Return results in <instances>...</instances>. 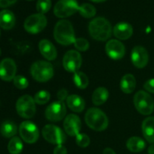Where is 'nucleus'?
Here are the masks:
<instances>
[{"label": "nucleus", "mask_w": 154, "mask_h": 154, "mask_svg": "<svg viewBox=\"0 0 154 154\" xmlns=\"http://www.w3.org/2000/svg\"><path fill=\"white\" fill-rule=\"evenodd\" d=\"M17 0H0V7L7 8L14 4Z\"/></svg>", "instance_id": "e433bc0d"}, {"label": "nucleus", "mask_w": 154, "mask_h": 154, "mask_svg": "<svg viewBox=\"0 0 154 154\" xmlns=\"http://www.w3.org/2000/svg\"><path fill=\"white\" fill-rule=\"evenodd\" d=\"M66 103L70 110L76 113L82 112L85 108V102L84 99L75 94L68 96L66 99Z\"/></svg>", "instance_id": "aec40b11"}, {"label": "nucleus", "mask_w": 154, "mask_h": 154, "mask_svg": "<svg viewBox=\"0 0 154 154\" xmlns=\"http://www.w3.org/2000/svg\"><path fill=\"white\" fill-rule=\"evenodd\" d=\"M134 105L142 115H150L154 111V100L147 92L140 90L134 96Z\"/></svg>", "instance_id": "39448f33"}, {"label": "nucleus", "mask_w": 154, "mask_h": 154, "mask_svg": "<svg viewBox=\"0 0 154 154\" xmlns=\"http://www.w3.org/2000/svg\"><path fill=\"white\" fill-rule=\"evenodd\" d=\"M30 73L33 79L38 82H47L54 76V68L50 63L43 60L36 61L30 68Z\"/></svg>", "instance_id": "20e7f679"}, {"label": "nucleus", "mask_w": 154, "mask_h": 154, "mask_svg": "<svg viewBox=\"0 0 154 154\" xmlns=\"http://www.w3.org/2000/svg\"><path fill=\"white\" fill-rule=\"evenodd\" d=\"M0 56H1V49H0Z\"/></svg>", "instance_id": "a19ab883"}, {"label": "nucleus", "mask_w": 154, "mask_h": 154, "mask_svg": "<svg viewBox=\"0 0 154 154\" xmlns=\"http://www.w3.org/2000/svg\"><path fill=\"white\" fill-rule=\"evenodd\" d=\"M142 132L148 142L154 144V117H147L143 121Z\"/></svg>", "instance_id": "412c9836"}, {"label": "nucleus", "mask_w": 154, "mask_h": 154, "mask_svg": "<svg viewBox=\"0 0 154 154\" xmlns=\"http://www.w3.org/2000/svg\"><path fill=\"white\" fill-rule=\"evenodd\" d=\"M51 99V94L49 92L45 91V90H41L38 92L34 96L35 102L38 105H45L48 103Z\"/></svg>", "instance_id": "c85d7f7f"}, {"label": "nucleus", "mask_w": 154, "mask_h": 154, "mask_svg": "<svg viewBox=\"0 0 154 154\" xmlns=\"http://www.w3.org/2000/svg\"><path fill=\"white\" fill-rule=\"evenodd\" d=\"M28 1H32V0H28Z\"/></svg>", "instance_id": "79ce46f5"}, {"label": "nucleus", "mask_w": 154, "mask_h": 154, "mask_svg": "<svg viewBox=\"0 0 154 154\" xmlns=\"http://www.w3.org/2000/svg\"><path fill=\"white\" fill-rule=\"evenodd\" d=\"M120 89L122 91L126 94H130L135 90L136 87V80L133 75L126 74L120 81Z\"/></svg>", "instance_id": "4be33fe9"}, {"label": "nucleus", "mask_w": 154, "mask_h": 154, "mask_svg": "<svg viewBox=\"0 0 154 154\" xmlns=\"http://www.w3.org/2000/svg\"><path fill=\"white\" fill-rule=\"evenodd\" d=\"M17 128L16 124L11 120L3 122L0 127V132L5 138H12L16 135Z\"/></svg>", "instance_id": "393cba45"}, {"label": "nucleus", "mask_w": 154, "mask_h": 154, "mask_svg": "<svg viewBox=\"0 0 154 154\" xmlns=\"http://www.w3.org/2000/svg\"><path fill=\"white\" fill-rule=\"evenodd\" d=\"M20 135L27 144L36 142L39 138V130L32 122L26 120L21 123L19 127Z\"/></svg>", "instance_id": "9d476101"}, {"label": "nucleus", "mask_w": 154, "mask_h": 154, "mask_svg": "<svg viewBox=\"0 0 154 154\" xmlns=\"http://www.w3.org/2000/svg\"><path fill=\"white\" fill-rule=\"evenodd\" d=\"M68 96H68V91L66 90H64V89L60 90L57 93V98L59 99V100L62 101V102H63L65 99H67Z\"/></svg>", "instance_id": "c9c22d12"}, {"label": "nucleus", "mask_w": 154, "mask_h": 154, "mask_svg": "<svg viewBox=\"0 0 154 154\" xmlns=\"http://www.w3.org/2000/svg\"><path fill=\"white\" fill-rule=\"evenodd\" d=\"M73 81L75 86L79 89L84 90L89 85V79L87 75L81 72H77L74 73Z\"/></svg>", "instance_id": "bb28decb"}, {"label": "nucleus", "mask_w": 154, "mask_h": 154, "mask_svg": "<svg viewBox=\"0 0 154 154\" xmlns=\"http://www.w3.org/2000/svg\"><path fill=\"white\" fill-rule=\"evenodd\" d=\"M16 110L21 117L30 119L35 114V102L34 99L29 95H24L18 99L16 103Z\"/></svg>", "instance_id": "423d86ee"}, {"label": "nucleus", "mask_w": 154, "mask_h": 154, "mask_svg": "<svg viewBox=\"0 0 154 154\" xmlns=\"http://www.w3.org/2000/svg\"><path fill=\"white\" fill-rule=\"evenodd\" d=\"M74 45H75V48L80 51H86L90 48V44H89L88 41L83 38H78L75 39Z\"/></svg>", "instance_id": "2f4dec72"}, {"label": "nucleus", "mask_w": 154, "mask_h": 154, "mask_svg": "<svg viewBox=\"0 0 154 154\" xmlns=\"http://www.w3.org/2000/svg\"><path fill=\"white\" fill-rule=\"evenodd\" d=\"M54 35L55 40L62 45L74 44L76 39L73 26L66 20H62L57 23L54 27Z\"/></svg>", "instance_id": "f03ea898"}, {"label": "nucleus", "mask_w": 154, "mask_h": 154, "mask_svg": "<svg viewBox=\"0 0 154 154\" xmlns=\"http://www.w3.org/2000/svg\"><path fill=\"white\" fill-rule=\"evenodd\" d=\"M80 14L85 18H91L96 14V9L93 5L90 3H84L79 6L78 9Z\"/></svg>", "instance_id": "cd10ccee"}, {"label": "nucleus", "mask_w": 154, "mask_h": 154, "mask_svg": "<svg viewBox=\"0 0 154 154\" xmlns=\"http://www.w3.org/2000/svg\"><path fill=\"white\" fill-rule=\"evenodd\" d=\"M105 51L108 57L114 60H121L126 54V48L121 42L112 39L107 42Z\"/></svg>", "instance_id": "ddd939ff"}, {"label": "nucleus", "mask_w": 154, "mask_h": 154, "mask_svg": "<svg viewBox=\"0 0 154 154\" xmlns=\"http://www.w3.org/2000/svg\"><path fill=\"white\" fill-rule=\"evenodd\" d=\"M109 93L105 87H99L93 92L92 96L93 103L96 105H101L105 103L108 99Z\"/></svg>", "instance_id": "b1692460"}, {"label": "nucleus", "mask_w": 154, "mask_h": 154, "mask_svg": "<svg viewBox=\"0 0 154 154\" xmlns=\"http://www.w3.org/2000/svg\"><path fill=\"white\" fill-rule=\"evenodd\" d=\"M76 143L79 147H87L90 145V139L86 134H78L76 136Z\"/></svg>", "instance_id": "473e14b6"}, {"label": "nucleus", "mask_w": 154, "mask_h": 154, "mask_svg": "<svg viewBox=\"0 0 154 154\" xmlns=\"http://www.w3.org/2000/svg\"><path fill=\"white\" fill-rule=\"evenodd\" d=\"M38 48L42 55L46 60L49 61H53L56 60L57 57V51L55 46L47 39H43L40 41L38 44Z\"/></svg>", "instance_id": "f3484780"}, {"label": "nucleus", "mask_w": 154, "mask_h": 154, "mask_svg": "<svg viewBox=\"0 0 154 154\" xmlns=\"http://www.w3.org/2000/svg\"><path fill=\"white\" fill-rule=\"evenodd\" d=\"M54 154H67V150L63 144L57 145L54 150Z\"/></svg>", "instance_id": "f704fd0d"}, {"label": "nucleus", "mask_w": 154, "mask_h": 154, "mask_svg": "<svg viewBox=\"0 0 154 154\" xmlns=\"http://www.w3.org/2000/svg\"><path fill=\"white\" fill-rule=\"evenodd\" d=\"M42 135L48 142L60 145L66 141V137L60 128L54 125H46L42 129Z\"/></svg>", "instance_id": "1a4fd4ad"}, {"label": "nucleus", "mask_w": 154, "mask_h": 154, "mask_svg": "<svg viewBox=\"0 0 154 154\" xmlns=\"http://www.w3.org/2000/svg\"><path fill=\"white\" fill-rule=\"evenodd\" d=\"M51 5H52L51 0H38L37 4H36V9L38 13L44 14L49 11Z\"/></svg>", "instance_id": "c756f323"}, {"label": "nucleus", "mask_w": 154, "mask_h": 154, "mask_svg": "<svg viewBox=\"0 0 154 154\" xmlns=\"http://www.w3.org/2000/svg\"><path fill=\"white\" fill-rule=\"evenodd\" d=\"M14 84L19 90H23L28 87L29 81L26 78L22 75H17L14 78Z\"/></svg>", "instance_id": "7c9ffc66"}, {"label": "nucleus", "mask_w": 154, "mask_h": 154, "mask_svg": "<svg viewBox=\"0 0 154 154\" xmlns=\"http://www.w3.org/2000/svg\"><path fill=\"white\" fill-rule=\"evenodd\" d=\"M113 32L117 38L120 40H126L132 35L133 28L128 23L120 22L114 26Z\"/></svg>", "instance_id": "a211bd4d"}, {"label": "nucleus", "mask_w": 154, "mask_h": 154, "mask_svg": "<svg viewBox=\"0 0 154 154\" xmlns=\"http://www.w3.org/2000/svg\"><path fill=\"white\" fill-rule=\"evenodd\" d=\"M79 9L77 0H59L56 3L54 13L57 17L65 18L72 16Z\"/></svg>", "instance_id": "0eeeda50"}, {"label": "nucleus", "mask_w": 154, "mask_h": 154, "mask_svg": "<svg viewBox=\"0 0 154 154\" xmlns=\"http://www.w3.org/2000/svg\"><path fill=\"white\" fill-rule=\"evenodd\" d=\"M148 153L149 154H154V144H151L148 148Z\"/></svg>", "instance_id": "58836bf2"}, {"label": "nucleus", "mask_w": 154, "mask_h": 154, "mask_svg": "<svg viewBox=\"0 0 154 154\" xmlns=\"http://www.w3.org/2000/svg\"><path fill=\"white\" fill-rule=\"evenodd\" d=\"M17 66L11 58H5L0 62V78L5 81L14 80L16 76Z\"/></svg>", "instance_id": "4468645a"}, {"label": "nucleus", "mask_w": 154, "mask_h": 154, "mask_svg": "<svg viewBox=\"0 0 154 154\" xmlns=\"http://www.w3.org/2000/svg\"><path fill=\"white\" fill-rule=\"evenodd\" d=\"M103 154H116L114 150H112L110 147H107L103 150Z\"/></svg>", "instance_id": "4c0bfd02"}, {"label": "nucleus", "mask_w": 154, "mask_h": 154, "mask_svg": "<svg viewBox=\"0 0 154 154\" xmlns=\"http://www.w3.org/2000/svg\"><path fill=\"white\" fill-rule=\"evenodd\" d=\"M65 132L70 136L76 137L81 129V121L76 114H69L66 117L63 123Z\"/></svg>", "instance_id": "dca6fc26"}, {"label": "nucleus", "mask_w": 154, "mask_h": 154, "mask_svg": "<svg viewBox=\"0 0 154 154\" xmlns=\"http://www.w3.org/2000/svg\"><path fill=\"white\" fill-rule=\"evenodd\" d=\"M126 147L128 150L133 153L141 152L146 147L145 141L139 137H131L126 142Z\"/></svg>", "instance_id": "5701e85b"}, {"label": "nucleus", "mask_w": 154, "mask_h": 154, "mask_svg": "<svg viewBox=\"0 0 154 154\" xmlns=\"http://www.w3.org/2000/svg\"><path fill=\"white\" fill-rule=\"evenodd\" d=\"M48 24L46 17L42 14H34L26 19L24 22V29L31 34H37L45 29Z\"/></svg>", "instance_id": "6e6552de"}, {"label": "nucleus", "mask_w": 154, "mask_h": 154, "mask_svg": "<svg viewBox=\"0 0 154 154\" xmlns=\"http://www.w3.org/2000/svg\"><path fill=\"white\" fill-rule=\"evenodd\" d=\"M92 2H105L106 0H90Z\"/></svg>", "instance_id": "ea45409f"}, {"label": "nucleus", "mask_w": 154, "mask_h": 154, "mask_svg": "<svg viewBox=\"0 0 154 154\" xmlns=\"http://www.w3.org/2000/svg\"><path fill=\"white\" fill-rule=\"evenodd\" d=\"M16 18L12 11L9 10H3L0 12V27L3 29H11L15 25Z\"/></svg>", "instance_id": "6ab92c4d"}, {"label": "nucleus", "mask_w": 154, "mask_h": 154, "mask_svg": "<svg viewBox=\"0 0 154 154\" xmlns=\"http://www.w3.org/2000/svg\"><path fill=\"white\" fill-rule=\"evenodd\" d=\"M89 32L93 38L100 42L107 41L111 35L112 27L105 17H96L89 24Z\"/></svg>", "instance_id": "f257e3e1"}, {"label": "nucleus", "mask_w": 154, "mask_h": 154, "mask_svg": "<svg viewBox=\"0 0 154 154\" xmlns=\"http://www.w3.org/2000/svg\"><path fill=\"white\" fill-rule=\"evenodd\" d=\"M85 122L87 126L97 132H101L107 129L108 119L106 114L97 108H91L85 114Z\"/></svg>", "instance_id": "7ed1b4c3"}, {"label": "nucleus", "mask_w": 154, "mask_h": 154, "mask_svg": "<svg viewBox=\"0 0 154 154\" xmlns=\"http://www.w3.org/2000/svg\"><path fill=\"white\" fill-rule=\"evenodd\" d=\"M66 114V105L64 102L60 100L51 103L45 110V117L51 122L60 121L64 118Z\"/></svg>", "instance_id": "f8f14e48"}, {"label": "nucleus", "mask_w": 154, "mask_h": 154, "mask_svg": "<svg viewBox=\"0 0 154 154\" xmlns=\"http://www.w3.org/2000/svg\"><path fill=\"white\" fill-rule=\"evenodd\" d=\"M0 35H1V31H0Z\"/></svg>", "instance_id": "37998d69"}, {"label": "nucleus", "mask_w": 154, "mask_h": 154, "mask_svg": "<svg viewBox=\"0 0 154 154\" xmlns=\"http://www.w3.org/2000/svg\"><path fill=\"white\" fill-rule=\"evenodd\" d=\"M144 88L147 92L154 93V78H152V79H150L146 81L144 84Z\"/></svg>", "instance_id": "72a5a7b5"}, {"label": "nucleus", "mask_w": 154, "mask_h": 154, "mask_svg": "<svg viewBox=\"0 0 154 154\" xmlns=\"http://www.w3.org/2000/svg\"><path fill=\"white\" fill-rule=\"evenodd\" d=\"M131 60L136 68L138 69L144 68L149 61L148 52L144 47L135 46L132 51Z\"/></svg>", "instance_id": "2eb2a0df"}, {"label": "nucleus", "mask_w": 154, "mask_h": 154, "mask_svg": "<svg viewBox=\"0 0 154 154\" xmlns=\"http://www.w3.org/2000/svg\"><path fill=\"white\" fill-rule=\"evenodd\" d=\"M63 65L67 72L72 73L78 72L82 65V57L81 54L77 51H69L63 57Z\"/></svg>", "instance_id": "9b49d317"}, {"label": "nucleus", "mask_w": 154, "mask_h": 154, "mask_svg": "<svg viewBox=\"0 0 154 154\" xmlns=\"http://www.w3.org/2000/svg\"><path fill=\"white\" fill-rule=\"evenodd\" d=\"M23 148V142L18 137H13L8 145V150L11 154H20L22 152Z\"/></svg>", "instance_id": "a878e982"}]
</instances>
